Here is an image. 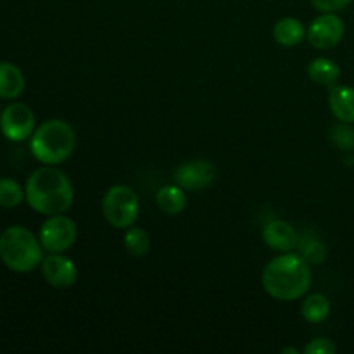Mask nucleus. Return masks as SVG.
<instances>
[{"label":"nucleus","mask_w":354,"mask_h":354,"mask_svg":"<svg viewBox=\"0 0 354 354\" xmlns=\"http://www.w3.org/2000/svg\"><path fill=\"white\" fill-rule=\"evenodd\" d=\"M301 254L310 265H322L327 259V248L317 237H306L299 241Z\"/></svg>","instance_id":"aec40b11"},{"label":"nucleus","mask_w":354,"mask_h":354,"mask_svg":"<svg viewBox=\"0 0 354 354\" xmlns=\"http://www.w3.org/2000/svg\"><path fill=\"white\" fill-rule=\"evenodd\" d=\"M102 214L107 223L118 230H127L137 223L140 214V199L131 187L113 185L102 199Z\"/></svg>","instance_id":"39448f33"},{"label":"nucleus","mask_w":354,"mask_h":354,"mask_svg":"<svg viewBox=\"0 0 354 354\" xmlns=\"http://www.w3.org/2000/svg\"><path fill=\"white\" fill-rule=\"evenodd\" d=\"M76 237H78L76 223L64 213L48 216L41 223L38 234L41 248L48 252H66L73 248Z\"/></svg>","instance_id":"423d86ee"},{"label":"nucleus","mask_w":354,"mask_h":354,"mask_svg":"<svg viewBox=\"0 0 354 354\" xmlns=\"http://www.w3.org/2000/svg\"><path fill=\"white\" fill-rule=\"evenodd\" d=\"M273 38L282 47H297L306 38V28L297 17H282L273 26Z\"/></svg>","instance_id":"4468645a"},{"label":"nucleus","mask_w":354,"mask_h":354,"mask_svg":"<svg viewBox=\"0 0 354 354\" xmlns=\"http://www.w3.org/2000/svg\"><path fill=\"white\" fill-rule=\"evenodd\" d=\"M216 178V166L207 159L185 161L173 173V182L189 192H199L207 189Z\"/></svg>","instance_id":"1a4fd4ad"},{"label":"nucleus","mask_w":354,"mask_h":354,"mask_svg":"<svg viewBox=\"0 0 354 354\" xmlns=\"http://www.w3.org/2000/svg\"><path fill=\"white\" fill-rule=\"evenodd\" d=\"M26 197L23 187L12 178H0V207H17Z\"/></svg>","instance_id":"6ab92c4d"},{"label":"nucleus","mask_w":354,"mask_h":354,"mask_svg":"<svg viewBox=\"0 0 354 354\" xmlns=\"http://www.w3.org/2000/svg\"><path fill=\"white\" fill-rule=\"evenodd\" d=\"M337 346L328 337H317L304 348V354H335Z\"/></svg>","instance_id":"4be33fe9"},{"label":"nucleus","mask_w":354,"mask_h":354,"mask_svg":"<svg viewBox=\"0 0 354 354\" xmlns=\"http://www.w3.org/2000/svg\"><path fill=\"white\" fill-rule=\"evenodd\" d=\"M0 116H2V111H0Z\"/></svg>","instance_id":"393cba45"},{"label":"nucleus","mask_w":354,"mask_h":354,"mask_svg":"<svg viewBox=\"0 0 354 354\" xmlns=\"http://www.w3.org/2000/svg\"><path fill=\"white\" fill-rule=\"evenodd\" d=\"M124 249L130 252L135 258H144L149 251H151V235L140 227H130L127 228L123 237Z\"/></svg>","instance_id":"a211bd4d"},{"label":"nucleus","mask_w":354,"mask_h":354,"mask_svg":"<svg viewBox=\"0 0 354 354\" xmlns=\"http://www.w3.org/2000/svg\"><path fill=\"white\" fill-rule=\"evenodd\" d=\"M76 145V135L64 120H47L33 131L30 140L31 154L41 165L57 166L71 158Z\"/></svg>","instance_id":"7ed1b4c3"},{"label":"nucleus","mask_w":354,"mask_h":354,"mask_svg":"<svg viewBox=\"0 0 354 354\" xmlns=\"http://www.w3.org/2000/svg\"><path fill=\"white\" fill-rule=\"evenodd\" d=\"M26 78L23 71L12 62H0V99H17L24 92Z\"/></svg>","instance_id":"ddd939ff"},{"label":"nucleus","mask_w":354,"mask_h":354,"mask_svg":"<svg viewBox=\"0 0 354 354\" xmlns=\"http://www.w3.org/2000/svg\"><path fill=\"white\" fill-rule=\"evenodd\" d=\"M310 263L297 252H280L265 266L261 283L270 297L282 303H292L306 296L311 287Z\"/></svg>","instance_id":"f257e3e1"},{"label":"nucleus","mask_w":354,"mask_h":354,"mask_svg":"<svg viewBox=\"0 0 354 354\" xmlns=\"http://www.w3.org/2000/svg\"><path fill=\"white\" fill-rule=\"evenodd\" d=\"M0 259L16 273H30L44 261V248L40 239L26 227L6 228L0 234Z\"/></svg>","instance_id":"20e7f679"},{"label":"nucleus","mask_w":354,"mask_h":354,"mask_svg":"<svg viewBox=\"0 0 354 354\" xmlns=\"http://www.w3.org/2000/svg\"><path fill=\"white\" fill-rule=\"evenodd\" d=\"M0 130L10 142H24L31 138L35 128V114L30 106L23 102H12L2 111Z\"/></svg>","instance_id":"0eeeda50"},{"label":"nucleus","mask_w":354,"mask_h":354,"mask_svg":"<svg viewBox=\"0 0 354 354\" xmlns=\"http://www.w3.org/2000/svg\"><path fill=\"white\" fill-rule=\"evenodd\" d=\"M41 275L45 282L54 289H69L78 279V268L75 261L66 258L62 252H50L41 261Z\"/></svg>","instance_id":"9d476101"},{"label":"nucleus","mask_w":354,"mask_h":354,"mask_svg":"<svg viewBox=\"0 0 354 354\" xmlns=\"http://www.w3.org/2000/svg\"><path fill=\"white\" fill-rule=\"evenodd\" d=\"M156 204L168 216H178L187 207V190L180 185H165L156 194Z\"/></svg>","instance_id":"2eb2a0df"},{"label":"nucleus","mask_w":354,"mask_h":354,"mask_svg":"<svg viewBox=\"0 0 354 354\" xmlns=\"http://www.w3.org/2000/svg\"><path fill=\"white\" fill-rule=\"evenodd\" d=\"M351 3V0H311V6L317 10L324 12H341Z\"/></svg>","instance_id":"5701e85b"},{"label":"nucleus","mask_w":354,"mask_h":354,"mask_svg":"<svg viewBox=\"0 0 354 354\" xmlns=\"http://www.w3.org/2000/svg\"><path fill=\"white\" fill-rule=\"evenodd\" d=\"M332 304L328 297L322 292H315L304 297L301 304V315L308 324H322L330 317Z\"/></svg>","instance_id":"f3484780"},{"label":"nucleus","mask_w":354,"mask_h":354,"mask_svg":"<svg viewBox=\"0 0 354 354\" xmlns=\"http://www.w3.org/2000/svg\"><path fill=\"white\" fill-rule=\"evenodd\" d=\"M328 107L334 118L342 123H354V86L332 85L328 90Z\"/></svg>","instance_id":"f8f14e48"},{"label":"nucleus","mask_w":354,"mask_h":354,"mask_svg":"<svg viewBox=\"0 0 354 354\" xmlns=\"http://www.w3.org/2000/svg\"><path fill=\"white\" fill-rule=\"evenodd\" d=\"M344 33V21L335 12H324L317 19L311 21L306 30V38L311 47L318 50H328L341 44Z\"/></svg>","instance_id":"6e6552de"},{"label":"nucleus","mask_w":354,"mask_h":354,"mask_svg":"<svg viewBox=\"0 0 354 354\" xmlns=\"http://www.w3.org/2000/svg\"><path fill=\"white\" fill-rule=\"evenodd\" d=\"M287 353L299 354V349H296V348H283V349H282V354H287Z\"/></svg>","instance_id":"b1692460"},{"label":"nucleus","mask_w":354,"mask_h":354,"mask_svg":"<svg viewBox=\"0 0 354 354\" xmlns=\"http://www.w3.org/2000/svg\"><path fill=\"white\" fill-rule=\"evenodd\" d=\"M332 140L342 151H353L354 149V128L351 123H342L339 121V124H335L332 128Z\"/></svg>","instance_id":"412c9836"},{"label":"nucleus","mask_w":354,"mask_h":354,"mask_svg":"<svg viewBox=\"0 0 354 354\" xmlns=\"http://www.w3.org/2000/svg\"><path fill=\"white\" fill-rule=\"evenodd\" d=\"M263 241L277 252H290L299 245V235L296 228L283 220H272L263 227Z\"/></svg>","instance_id":"9b49d317"},{"label":"nucleus","mask_w":354,"mask_h":354,"mask_svg":"<svg viewBox=\"0 0 354 354\" xmlns=\"http://www.w3.org/2000/svg\"><path fill=\"white\" fill-rule=\"evenodd\" d=\"M341 66L328 57H317L308 64V76L313 83L322 86H332L341 78Z\"/></svg>","instance_id":"dca6fc26"},{"label":"nucleus","mask_w":354,"mask_h":354,"mask_svg":"<svg viewBox=\"0 0 354 354\" xmlns=\"http://www.w3.org/2000/svg\"><path fill=\"white\" fill-rule=\"evenodd\" d=\"M24 194L31 209L45 216L66 213L75 201V189L69 176L50 165H44L31 173Z\"/></svg>","instance_id":"f03ea898"}]
</instances>
